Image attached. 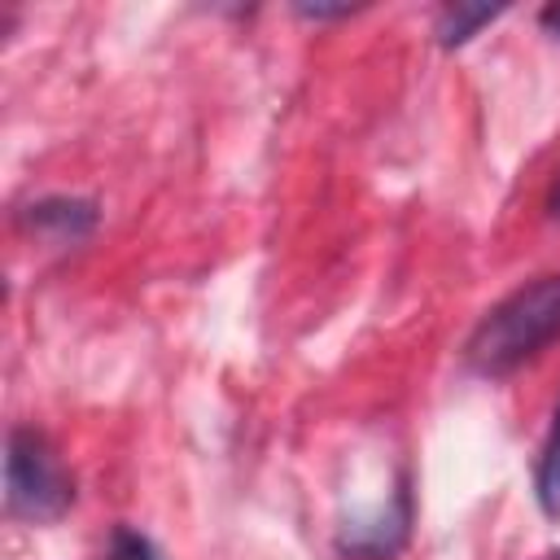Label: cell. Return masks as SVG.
<instances>
[{
  "mask_svg": "<svg viewBox=\"0 0 560 560\" xmlns=\"http://www.w3.org/2000/svg\"><path fill=\"white\" fill-rule=\"evenodd\" d=\"M503 9H490V4H446L442 18H438V44L442 48H459L468 44L481 26H490Z\"/></svg>",
  "mask_w": 560,
  "mask_h": 560,
  "instance_id": "cell-5",
  "label": "cell"
},
{
  "mask_svg": "<svg viewBox=\"0 0 560 560\" xmlns=\"http://www.w3.org/2000/svg\"><path fill=\"white\" fill-rule=\"evenodd\" d=\"M534 499L542 508L547 521H560V398H556V411H551V429L542 438V451H538V468H534Z\"/></svg>",
  "mask_w": 560,
  "mask_h": 560,
  "instance_id": "cell-4",
  "label": "cell"
},
{
  "mask_svg": "<svg viewBox=\"0 0 560 560\" xmlns=\"http://www.w3.org/2000/svg\"><path fill=\"white\" fill-rule=\"evenodd\" d=\"M70 503H74V477L61 464V455L52 451V442L31 424L9 429V446H4L9 516L26 521V525H52L70 512Z\"/></svg>",
  "mask_w": 560,
  "mask_h": 560,
  "instance_id": "cell-2",
  "label": "cell"
},
{
  "mask_svg": "<svg viewBox=\"0 0 560 560\" xmlns=\"http://www.w3.org/2000/svg\"><path fill=\"white\" fill-rule=\"evenodd\" d=\"M101 560H162V556H158V547H153L149 534H140V529H131V525H118V529L109 534V547H105Z\"/></svg>",
  "mask_w": 560,
  "mask_h": 560,
  "instance_id": "cell-6",
  "label": "cell"
},
{
  "mask_svg": "<svg viewBox=\"0 0 560 560\" xmlns=\"http://www.w3.org/2000/svg\"><path fill=\"white\" fill-rule=\"evenodd\" d=\"M96 219H101V210L88 197H39L26 210H18V223L31 236L48 241V245H79V241H88L96 232Z\"/></svg>",
  "mask_w": 560,
  "mask_h": 560,
  "instance_id": "cell-3",
  "label": "cell"
},
{
  "mask_svg": "<svg viewBox=\"0 0 560 560\" xmlns=\"http://www.w3.org/2000/svg\"><path fill=\"white\" fill-rule=\"evenodd\" d=\"M538 22H542V31H551V35L560 39V0H556V4H547V9L538 13Z\"/></svg>",
  "mask_w": 560,
  "mask_h": 560,
  "instance_id": "cell-7",
  "label": "cell"
},
{
  "mask_svg": "<svg viewBox=\"0 0 560 560\" xmlns=\"http://www.w3.org/2000/svg\"><path fill=\"white\" fill-rule=\"evenodd\" d=\"M556 341H560V271H547L499 298L477 319V328L464 341V363L486 381H503L525 363H534L538 354H547Z\"/></svg>",
  "mask_w": 560,
  "mask_h": 560,
  "instance_id": "cell-1",
  "label": "cell"
},
{
  "mask_svg": "<svg viewBox=\"0 0 560 560\" xmlns=\"http://www.w3.org/2000/svg\"><path fill=\"white\" fill-rule=\"evenodd\" d=\"M547 560H560V551H556V556H547Z\"/></svg>",
  "mask_w": 560,
  "mask_h": 560,
  "instance_id": "cell-9",
  "label": "cell"
},
{
  "mask_svg": "<svg viewBox=\"0 0 560 560\" xmlns=\"http://www.w3.org/2000/svg\"><path fill=\"white\" fill-rule=\"evenodd\" d=\"M547 214L560 219V171H556V179H551V188H547Z\"/></svg>",
  "mask_w": 560,
  "mask_h": 560,
  "instance_id": "cell-8",
  "label": "cell"
}]
</instances>
